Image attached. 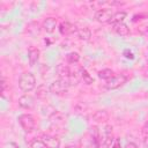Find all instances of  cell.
<instances>
[{
	"label": "cell",
	"instance_id": "obj_1",
	"mask_svg": "<svg viewBox=\"0 0 148 148\" xmlns=\"http://www.w3.org/2000/svg\"><path fill=\"white\" fill-rule=\"evenodd\" d=\"M18 87L24 92H29V91L34 90L35 87H36V77H35V75L32 73H30V72H25V73L21 74V76L18 79Z\"/></svg>",
	"mask_w": 148,
	"mask_h": 148
},
{
	"label": "cell",
	"instance_id": "obj_2",
	"mask_svg": "<svg viewBox=\"0 0 148 148\" xmlns=\"http://www.w3.org/2000/svg\"><path fill=\"white\" fill-rule=\"evenodd\" d=\"M17 120H18V124L22 127V130L24 132H28V133L29 132H32L34 128H35V126H36L35 118L31 114H29V113H23V114L18 116Z\"/></svg>",
	"mask_w": 148,
	"mask_h": 148
},
{
	"label": "cell",
	"instance_id": "obj_3",
	"mask_svg": "<svg viewBox=\"0 0 148 148\" xmlns=\"http://www.w3.org/2000/svg\"><path fill=\"white\" fill-rule=\"evenodd\" d=\"M49 89H50V92L51 94H54V95H64L68 90V84L65 81H62V80L59 79V80L53 81L50 84Z\"/></svg>",
	"mask_w": 148,
	"mask_h": 148
},
{
	"label": "cell",
	"instance_id": "obj_4",
	"mask_svg": "<svg viewBox=\"0 0 148 148\" xmlns=\"http://www.w3.org/2000/svg\"><path fill=\"white\" fill-rule=\"evenodd\" d=\"M127 81V77L126 75L124 74H119V75H116V76H112L110 80L106 81L105 83V88L109 89V90H112V89H117L119 87H121L123 84H125Z\"/></svg>",
	"mask_w": 148,
	"mask_h": 148
},
{
	"label": "cell",
	"instance_id": "obj_5",
	"mask_svg": "<svg viewBox=\"0 0 148 148\" xmlns=\"http://www.w3.org/2000/svg\"><path fill=\"white\" fill-rule=\"evenodd\" d=\"M112 15H113V13H112L111 9H109V8H101V9H98L96 12L95 20L97 22H99V23H108V22L111 21Z\"/></svg>",
	"mask_w": 148,
	"mask_h": 148
},
{
	"label": "cell",
	"instance_id": "obj_6",
	"mask_svg": "<svg viewBox=\"0 0 148 148\" xmlns=\"http://www.w3.org/2000/svg\"><path fill=\"white\" fill-rule=\"evenodd\" d=\"M111 125H106L104 127V135L102 138V146L103 148H109L113 143V131Z\"/></svg>",
	"mask_w": 148,
	"mask_h": 148
},
{
	"label": "cell",
	"instance_id": "obj_7",
	"mask_svg": "<svg viewBox=\"0 0 148 148\" xmlns=\"http://www.w3.org/2000/svg\"><path fill=\"white\" fill-rule=\"evenodd\" d=\"M40 140L45 143L47 148H60V140L52 134H43Z\"/></svg>",
	"mask_w": 148,
	"mask_h": 148
},
{
	"label": "cell",
	"instance_id": "obj_8",
	"mask_svg": "<svg viewBox=\"0 0 148 148\" xmlns=\"http://www.w3.org/2000/svg\"><path fill=\"white\" fill-rule=\"evenodd\" d=\"M58 29H59V32H60L61 35H64V36H68V35H71V34H74L75 31H77L76 27L73 25V24H72L71 22H68V21H62V22L59 24Z\"/></svg>",
	"mask_w": 148,
	"mask_h": 148
},
{
	"label": "cell",
	"instance_id": "obj_9",
	"mask_svg": "<svg viewBox=\"0 0 148 148\" xmlns=\"http://www.w3.org/2000/svg\"><path fill=\"white\" fill-rule=\"evenodd\" d=\"M58 25V22H57V18L56 17H46L44 21H43V24H42V28L49 32V34H52Z\"/></svg>",
	"mask_w": 148,
	"mask_h": 148
},
{
	"label": "cell",
	"instance_id": "obj_10",
	"mask_svg": "<svg viewBox=\"0 0 148 148\" xmlns=\"http://www.w3.org/2000/svg\"><path fill=\"white\" fill-rule=\"evenodd\" d=\"M18 105L23 109H32L35 105V99L30 95H23L18 98Z\"/></svg>",
	"mask_w": 148,
	"mask_h": 148
},
{
	"label": "cell",
	"instance_id": "obj_11",
	"mask_svg": "<svg viewBox=\"0 0 148 148\" xmlns=\"http://www.w3.org/2000/svg\"><path fill=\"white\" fill-rule=\"evenodd\" d=\"M92 120L95 123L102 124V123H106L109 120V112L106 110H97L92 113Z\"/></svg>",
	"mask_w": 148,
	"mask_h": 148
},
{
	"label": "cell",
	"instance_id": "obj_12",
	"mask_svg": "<svg viewBox=\"0 0 148 148\" xmlns=\"http://www.w3.org/2000/svg\"><path fill=\"white\" fill-rule=\"evenodd\" d=\"M57 73L59 75L60 80H66L72 75L71 68L68 67V65H65V64H59L57 66Z\"/></svg>",
	"mask_w": 148,
	"mask_h": 148
},
{
	"label": "cell",
	"instance_id": "obj_13",
	"mask_svg": "<svg viewBox=\"0 0 148 148\" xmlns=\"http://www.w3.org/2000/svg\"><path fill=\"white\" fill-rule=\"evenodd\" d=\"M39 54H40V52H39V50L37 47H35V46H30L29 47V50H28V60H29L30 66H34L38 61Z\"/></svg>",
	"mask_w": 148,
	"mask_h": 148
},
{
	"label": "cell",
	"instance_id": "obj_14",
	"mask_svg": "<svg viewBox=\"0 0 148 148\" xmlns=\"http://www.w3.org/2000/svg\"><path fill=\"white\" fill-rule=\"evenodd\" d=\"M113 30L119 35V36H127L130 35V28L125 23H117L113 25Z\"/></svg>",
	"mask_w": 148,
	"mask_h": 148
},
{
	"label": "cell",
	"instance_id": "obj_15",
	"mask_svg": "<svg viewBox=\"0 0 148 148\" xmlns=\"http://www.w3.org/2000/svg\"><path fill=\"white\" fill-rule=\"evenodd\" d=\"M127 16V13L124 12V10H120V12H117V13H113L112 15V18L110 21V23H112L113 25L117 24V23H123V21L126 18Z\"/></svg>",
	"mask_w": 148,
	"mask_h": 148
},
{
	"label": "cell",
	"instance_id": "obj_16",
	"mask_svg": "<svg viewBox=\"0 0 148 148\" xmlns=\"http://www.w3.org/2000/svg\"><path fill=\"white\" fill-rule=\"evenodd\" d=\"M76 34H77V37H79L81 40H89L90 37H91V31H90V29L87 28V27H82V28L77 29Z\"/></svg>",
	"mask_w": 148,
	"mask_h": 148
},
{
	"label": "cell",
	"instance_id": "obj_17",
	"mask_svg": "<svg viewBox=\"0 0 148 148\" xmlns=\"http://www.w3.org/2000/svg\"><path fill=\"white\" fill-rule=\"evenodd\" d=\"M79 74H80V77H81V80L83 81V83H86V84H91L92 82H94V79H92V76L84 69V68H80L79 69Z\"/></svg>",
	"mask_w": 148,
	"mask_h": 148
},
{
	"label": "cell",
	"instance_id": "obj_18",
	"mask_svg": "<svg viewBox=\"0 0 148 148\" xmlns=\"http://www.w3.org/2000/svg\"><path fill=\"white\" fill-rule=\"evenodd\" d=\"M64 120H65L64 114L59 111H56L50 116V121L54 125H61V124H64Z\"/></svg>",
	"mask_w": 148,
	"mask_h": 148
},
{
	"label": "cell",
	"instance_id": "obj_19",
	"mask_svg": "<svg viewBox=\"0 0 148 148\" xmlns=\"http://www.w3.org/2000/svg\"><path fill=\"white\" fill-rule=\"evenodd\" d=\"M49 92H50V89L45 84H40L36 89V97L37 98H40V99H44V98H46V96H47Z\"/></svg>",
	"mask_w": 148,
	"mask_h": 148
},
{
	"label": "cell",
	"instance_id": "obj_20",
	"mask_svg": "<svg viewBox=\"0 0 148 148\" xmlns=\"http://www.w3.org/2000/svg\"><path fill=\"white\" fill-rule=\"evenodd\" d=\"M98 76H99L101 79L108 81V80H110V79L113 76V72H112L110 68H104V69H102V71L98 72Z\"/></svg>",
	"mask_w": 148,
	"mask_h": 148
},
{
	"label": "cell",
	"instance_id": "obj_21",
	"mask_svg": "<svg viewBox=\"0 0 148 148\" xmlns=\"http://www.w3.org/2000/svg\"><path fill=\"white\" fill-rule=\"evenodd\" d=\"M66 60L68 64H76L80 60V56L77 52H69L66 54Z\"/></svg>",
	"mask_w": 148,
	"mask_h": 148
},
{
	"label": "cell",
	"instance_id": "obj_22",
	"mask_svg": "<svg viewBox=\"0 0 148 148\" xmlns=\"http://www.w3.org/2000/svg\"><path fill=\"white\" fill-rule=\"evenodd\" d=\"M30 148H47L45 143L39 139H34L30 142Z\"/></svg>",
	"mask_w": 148,
	"mask_h": 148
},
{
	"label": "cell",
	"instance_id": "obj_23",
	"mask_svg": "<svg viewBox=\"0 0 148 148\" xmlns=\"http://www.w3.org/2000/svg\"><path fill=\"white\" fill-rule=\"evenodd\" d=\"M138 32L148 38V24H141L138 27Z\"/></svg>",
	"mask_w": 148,
	"mask_h": 148
},
{
	"label": "cell",
	"instance_id": "obj_24",
	"mask_svg": "<svg viewBox=\"0 0 148 148\" xmlns=\"http://www.w3.org/2000/svg\"><path fill=\"white\" fill-rule=\"evenodd\" d=\"M6 87H7V81H6V79L2 76V80H1V92H2V95L5 94Z\"/></svg>",
	"mask_w": 148,
	"mask_h": 148
},
{
	"label": "cell",
	"instance_id": "obj_25",
	"mask_svg": "<svg viewBox=\"0 0 148 148\" xmlns=\"http://www.w3.org/2000/svg\"><path fill=\"white\" fill-rule=\"evenodd\" d=\"M146 16H147L146 14H138V15H134V16H133V21L136 22V21H139V20H143L142 17H146Z\"/></svg>",
	"mask_w": 148,
	"mask_h": 148
},
{
	"label": "cell",
	"instance_id": "obj_26",
	"mask_svg": "<svg viewBox=\"0 0 148 148\" xmlns=\"http://www.w3.org/2000/svg\"><path fill=\"white\" fill-rule=\"evenodd\" d=\"M124 56H125V58H127V59H133V58H134L133 53H132L131 51H128V50H125V51H124Z\"/></svg>",
	"mask_w": 148,
	"mask_h": 148
},
{
	"label": "cell",
	"instance_id": "obj_27",
	"mask_svg": "<svg viewBox=\"0 0 148 148\" xmlns=\"http://www.w3.org/2000/svg\"><path fill=\"white\" fill-rule=\"evenodd\" d=\"M111 148H121V145H120V141H119V139H116V140L113 141V143H112Z\"/></svg>",
	"mask_w": 148,
	"mask_h": 148
},
{
	"label": "cell",
	"instance_id": "obj_28",
	"mask_svg": "<svg viewBox=\"0 0 148 148\" xmlns=\"http://www.w3.org/2000/svg\"><path fill=\"white\" fill-rule=\"evenodd\" d=\"M124 148H138V146H136L134 142H127Z\"/></svg>",
	"mask_w": 148,
	"mask_h": 148
},
{
	"label": "cell",
	"instance_id": "obj_29",
	"mask_svg": "<svg viewBox=\"0 0 148 148\" xmlns=\"http://www.w3.org/2000/svg\"><path fill=\"white\" fill-rule=\"evenodd\" d=\"M143 76H145V77H148V64H147L146 67L143 68Z\"/></svg>",
	"mask_w": 148,
	"mask_h": 148
},
{
	"label": "cell",
	"instance_id": "obj_30",
	"mask_svg": "<svg viewBox=\"0 0 148 148\" xmlns=\"http://www.w3.org/2000/svg\"><path fill=\"white\" fill-rule=\"evenodd\" d=\"M143 146H145L146 148H148V135L143 139Z\"/></svg>",
	"mask_w": 148,
	"mask_h": 148
},
{
	"label": "cell",
	"instance_id": "obj_31",
	"mask_svg": "<svg viewBox=\"0 0 148 148\" xmlns=\"http://www.w3.org/2000/svg\"><path fill=\"white\" fill-rule=\"evenodd\" d=\"M143 132L148 134V120L146 121V124H145V126H143Z\"/></svg>",
	"mask_w": 148,
	"mask_h": 148
},
{
	"label": "cell",
	"instance_id": "obj_32",
	"mask_svg": "<svg viewBox=\"0 0 148 148\" xmlns=\"http://www.w3.org/2000/svg\"><path fill=\"white\" fill-rule=\"evenodd\" d=\"M65 148H79V147L75 146V145H68V146H66Z\"/></svg>",
	"mask_w": 148,
	"mask_h": 148
}]
</instances>
